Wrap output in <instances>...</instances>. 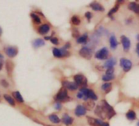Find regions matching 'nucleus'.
<instances>
[{
  "label": "nucleus",
  "mask_w": 139,
  "mask_h": 126,
  "mask_svg": "<svg viewBox=\"0 0 139 126\" xmlns=\"http://www.w3.org/2000/svg\"><path fill=\"white\" fill-rule=\"evenodd\" d=\"M30 16L32 17V19H33V20L35 22V23H37V24H39L40 22H41V20H40V18L35 13H31L30 14Z\"/></svg>",
  "instance_id": "nucleus-32"
},
{
  "label": "nucleus",
  "mask_w": 139,
  "mask_h": 126,
  "mask_svg": "<svg viewBox=\"0 0 139 126\" xmlns=\"http://www.w3.org/2000/svg\"><path fill=\"white\" fill-rule=\"evenodd\" d=\"M52 53H53V56L55 57H57V58H60V57H63L61 49H58L57 48H54L52 49Z\"/></svg>",
  "instance_id": "nucleus-26"
},
{
  "label": "nucleus",
  "mask_w": 139,
  "mask_h": 126,
  "mask_svg": "<svg viewBox=\"0 0 139 126\" xmlns=\"http://www.w3.org/2000/svg\"><path fill=\"white\" fill-rule=\"evenodd\" d=\"M13 63L11 62V61H7L6 62V69H7V73L8 75H10V74L12 73V70H13Z\"/></svg>",
  "instance_id": "nucleus-28"
},
{
  "label": "nucleus",
  "mask_w": 139,
  "mask_h": 126,
  "mask_svg": "<svg viewBox=\"0 0 139 126\" xmlns=\"http://www.w3.org/2000/svg\"><path fill=\"white\" fill-rule=\"evenodd\" d=\"M137 126H139V121H138V122H137Z\"/></svg>",
  "instance_id": "nucleus-49"
},
{
  "label": "nucleus",
  "mask_w": 139,
  "mask_h": 126,
  "mask_svg": "<svg viewBox=\"0 0 139 126\" xmlns=\"http://www.w3.org/2000/svg\"><path fill=\"white\" fill-rule=\"evenodd\" d=\"M136 52L137 53V55L139 56V43L137 44V49H136Z\"/></svg>",
  "instance_id": "nucleus-42"
},
{
  "label": "nucleus",
  "mask_w": 139,
  "mask_h": 126,
  "mask_svg": "<svg viewBox=\"0 0 139 126\" xmlns=\"http://www.w3.org/2000/svg\"><path fill=\"white\" fill-rule=\"evenodd\" d=\"M90 7H91L94 11H100V12H103V11H104V7H103L102 5H101L100 3H96V2L90 3Z\"/></svg>",
  "instance_id": "nucleus-19"
},
{
  "label": "nucleus",
  "mask_w": 139,
  "mask_h": 126,
  "mask_svg": "<svg viewBox=\"0 0 139 126\" xmlns=\"http://www.w3.org/2000/svg\"><path fill=\"white\" fill-rule=\"evenodd\" d=\"M70 22H71V23H72L73 25H74V26H79V25L80 24L81 20H80V19L78 17V16H72V17H71Z\"/></svg>",
  "instance_id": "nucleus-30"
},
{
  "label": "nucleus",
  "mask_w": 139,
  "mask_h": 126,
  "mask_svg": "<svg viewBox=\"0 0 139 126\" xmlns=\"http://www.w3.org/2000/svg\"><path fill=\"white\" fill-rule=\"evenodd\" d=\"M114 70H115L114 67H113V68L107 69L106 71V75H114Z\"/></svg>",
  "instance_id": "nucleus-39"
},
{
  "label": "nucleus",
  "mask_w": 139,
  "mask_h": 126,
  "mask_svg": "<svg viewBox=\"0 0 139 126\" xmlns=\"http://www.w3.org/2000/svg\"><path fill=\"white\" fill-rule=\"evenodd\" d=\"M3 61H2V59H0V70H2V68H3Z\"/></svg>",
  "instance_id": "nucleus-43"
},
{
  "label": "nucleus",
  "mask_w": 139,
  "mask_h": 126,
  "mask_svg": "<svg viewBox=\"0 0 139 126\" xmlns=\"http://www.w3.org/2000/svg\"><path fill=\"white\" fill-rule=\"evenodd\" d=\"M44 39H45L46 40H48V39H51L52 38H50V37H47V36H46V37L44 38Z\"/></svg>",
  "instance_id": "nucleus-45"
},
{
  "label": "nucleus",
  "mask_w": 139,
  "mask_h": 126,
  "mask_svg": "<svg viewBox=\"0 0 139 126\" xmlns=\"http://www.w3.org/2000/svg\"><path fill=\"white\" fill-rule=\"evenodd\" d=\"M72 36L77 38V39H78V38H79V31H78L77 30H73V32H72Z\"/></svg>",
  "instance_id": "nucleus-38"
},
{
  "label": "nucleus",
  "mask_w": 139,
  "mask_h": 126,
  "mask_svg": "<svg viewBox=\"0 0 139 126\" xmlns=\"http://www.w3.org/2000/svg\"><path fill=\"white\" fill-rule=\"evenodd\" d=\"M2 35V29L0 28V35Z\"/></svg>",
  "instance_id": "nucleus-47"
},
{
  "label": "nucleus",
  "mask_w": 139,
  "mask_h": 126,
  "mask_svg": "<svg viewBox=\"0 0 139 126\" xmlns=\"http://www.w3.org/2000/svg\"><path fill=\"white\" fill-rule=\"evenodd\" d=\"M128 7L129 10L134 12L137 14H139V4H137L136 3H130L128 5Z\"/></svg>",
  "instance_id": "nucleus-17"
},
{
  "label": "nucleus",
  "mask_w": 139,
  "mask_h": 126,
  "mask_svg": "<svg viewBox=\"0 0 139 126\" xmlns=\"http://www.w3.org/2000/svg\"><path fill=\"white\" fill-rule=\"evenodd\" d=\"M102 106L104 111H105V112H106V118L111 119L113 116H115L116 112H115V110L113 109V107L108 104L107 102H106L105 100H102Z\"/></svg>",
  "instance_id": "nucleus-1"
},
{
  "label": "nucleus",
  "mask_w": 139,
  "mask_h": 126,
  "mask_svg": "<svg viewBox=\"0 0 139 126\" xmlns=\"http://www.w3.org/2000/svg\"><path fill=\"white\" fill-rule=\"evenodd\" d=\"M67 99H70L68 97V93H67L66 89L65 88H62V89L58 92V93L56 96V100L58 102H65L67 101Z\"/></svg>",
  "instance_id": "nucleus-4"
},
{
  "label": "nucleus",
  "mask_w": 139,
  "mask_h": 126,
  "mask_svg": "<svg viewBox=\"0 0 139 126\" xmlns=\"http://www.w3.org/2000/svg\"><path fill=\"white\" fill-rule=\"evenodd\" d=\"M95 114L97 116H98L99 117H101L102 119H105L106 117V112H105L102 106H99V105L95 109Z\"/></svg>",
  "instance_id": "nucleus-13"
},
{
  "label": "nucleus",
  "mask_w": 139,
  "mask_h": 126,
  "mask_svg": "<svg viewBox=\"0 0 139 126\" xmlns=\"http://www.w3.org/2000/svg\"><path fill=\"white\" fill-rule=\"evenodd\" d=\"M79 55L83 57V58L91 59L92 55V50L88 47H83L80 50H79Z\"/></svg>",
  "instance_id": "nucleus-5"
},
{
  "label": "nucleus",
  "mask_w": 139,
  "mask_h": 126,
  "mask_svg": "<svg viewBox=\"0 0 139 126\" xmlns=\"http://www.w3.org/2000/svg\"><path fill=\"white\" fill-rule=\"evenodd\" d=\"M18 49L16 47H8L6 48V54L9 57H14L17 55Z\"/></svg>",
  "instance_id": "nucleus-12"
},
{
  "label": "nucleus",
  "mask_w": 139,
  "mask_h": 126,
  "mask_svg": "<svg viewBox=\"0 0 139 126\" xmlns=\"http://www.w3.org/2000/svg\"><path fill=\"white\" fill-rule=\"evenodd\" d=\"M13 96H14V98H16V100H17L19 102H24L23 98H22V96L20 95V92H18V91L14 92V93H13Z\"/></svg>",
  "instance_id": "nucleus-29"
},
{
  "label": "nucleus",
  "mask_w": 139,
  "mask_h": 126,
  "mask_svg": "<svg viewBox=\"0 0 139 126\" xmlns=\"http://www.w3.org/2000/svg\"><path fill=\"white\" fill-rule=\"evenodd\" d=\"M44 44H45L44 41L41 39H37L33 41V46H34V48H35L42 47V46H44Z\"/></svg>",
  "instance_id": "nucleus-20"
},
{
  "label": "nucleus",
  "mask_w": 139,
  "mask_h": 126,
  "mask_svg": "<svg viewBox=\"0 0 139 126\" xmlns=\"http://www.w3.org/2000/svg\"><path fill=\"white\" fill-rule=\"evenodd\" d=\"M61 107H62V106H61V104L60 102H57L55 104V106H54V108H55L56 110H57V111H60L61 109Z\"/></svg>",
  "instance_id": "nucleus-37"
},
{
  "label": "nucleus",
  "mask_w": 139,
  "mask_h": 126,
  "mask_svg": "<svg viewBox=\"0 0 139 126\" xmlns=\"http://www.w3.org/2000/svg\"><path fill=\"white\" fill-rule=\"evenodd\" d=\"M51 42L53 44H55V45H58L59 44V41H58V39L57 38H52L51 39Z\"/></svg>",
  "instance_id": "nucleus-36"
},
{
  "label": "nucleus",
  "mask_w": 139,
  "mask_h": 126,
  "mask_svg": "<svg viewBox=\"0 0 139 126\" xmlns=\"http://www.w3.org/2000/svg\"><path fill=\"white\" fill-rule=\"evenodd\" d=\"M62 85H63V88H65L66 89H69L70 91H74V90L78 89V88H79V86L75 83L66 81V80L62 82Z\"/></svg>",
  "instance_id": "nucleus-7"
},
{
  "label": "nucleus",
  "mask_w": 139,
  "mask_h": 126,
  "mask_svg": "<svg viewBox=\"0 0 139 126\" xmlns=\"http://www.w3.org/2000/svg\"><path fill=\"white\" fill-rule=\"evenodd\" d=\"M88 39V34H83L82 36H79L77 39V44H85Z\"/></svg>",
  "instance_id": "nucleus-21"
},
{
  "label": "nucleus",
  "mask_w": 139,
  "mask_h": 126,
  "mask_svg": "<svg viewBox=\"0 0 139 126\" xmlns=\"http://www.w3.org/2000/svg\"><path fill=\"white\" fill-rule=\"evenodd\" d=\"M115 64H116V59L115 57H111L110 59H108L106 62H105L104 66H105V68L110 69V68H113Z\"/></svg>",
  "instance_id": "nucleus-14"
},
{
  "label": "nucleus",
  "mask_w": 139,
  "mask_h": 126,
  "mask_svg": "<svg viewBox=\"0 0 139 126\" xmlns=\"http://www.w3.org/2000/svg\"><path fill=\"white\" fill-rule=\"evenodd\" d=\"M102 126H110V124H109V123H107V122H104Z\"/></svg>",
  "instance_id": "nucleus-44"
},
{
  "label": "nucleus",
  "mask_w": 139,
  "mask_h": 126,
  "mask_svg": "<svg viewBox=\"0 0 139 126\" xmlns=\"http://www.w3.org/2000/svg\"><path fill=\"white\" fill-rule=\"evenodd\" d=\"M126 117L129 120H134L136 119V113L133 111H129L126 114Z\"/></svg>",
  "instance_id": "nucleus-24"
},
{
  "label": "nucleus",
  "mask_w": 139,
  "mask_h": 126,
  "mask_svg": "<svg viewBox=\"0 0 139 126\" xmlns=\"http://www.w3.org/2000/svg\"><path fill=\"white\" fill-rule=\"evenodd\" d=\"M1 85L3 88H7L8 86H9V83H8L7 82V80H5V79H2V80H1Z\"/></svg>",
  "instance_id": "nucleus-35"
},
{
  "label": "nucleus",
  "mask_w": 139,
  "mask_h": 126,
  "mask_svg": "<svg viewBox=\"0 0 139 126\" xmlns=\"http://www.w3.org/2000/svg\"><path fill=\"white\" fill-rule=\"evenodd\" d=\"M110 46L111 49H115L118 46V41L116 39V37L114 35L110 37Z\"/></svg>",
  "instance_id": "nucleus-18"
},
{
  "label": "nucleus",
  "mask_w": 139,
  "mask_h": 126,
  "mask_svg": "<svg viewBox=\"0 0 139 126\" xmlns=\"http://www.w3.org/2000/svg\"><path fill=\"white\" fill-rule=\"evenodd\" d=\"M88 89H87V88H81V89L79 90V92L77 94V98L87 101L88 99Z\"/></svg>",
  "instance_id": "nucleus-9"
},
{
  "label": "nucleus",
  "mask_w": 139,
  "mask_h": 126,
  "mask_svg": "<svg viewBox=\"0 0 139 126\" xmlns=\"http://www.w3.org/2000/svg\"><path fill=\"white\" fill-rule=\"evenodd\" d=\"M118 9H119V6H118V5H116L115 7H114V8H112V9H111L110 12H109L108 16H111V15L115 13V12H116L118 11Z\"/></svg>",
  "instance_id": "nucleus-33"
},
{
  "label": "nucleus",
  "mask_w": 139,
  "mask_h": 126,
  "mask_svg": "<svg viewBox=\"0 0 139 126\" xmlns=\"http://www.w3.org/2000/svg\"><path fill=\"white\" fill-rule=\"evenodd\" d=\"M88 122L91 126H102L103 124V121L102 120H99V119H95V118H92V117L90 116H88Z\"/></svg>",
  "instance_id": "nucleus-10"
},
{
  "label": "nucleus",
  "mask_w": 139,
  "mask_h": 126,
  "mask_svg": "<svg viewBox=\"0 0 139 126\" xmlns=\"http://www.w3.org/2000/svg\"><path fill=\"white\" fill-rule=\"evenodd\" d=\"M61 52H62V55H63V57H66V56H70V52H68V51H66V49H65V48H61Z\"/></svg>",
  "instance_id": "nucleus-34"
},
{
  "label": "nucleus",
  "mask_w": 139,
  "mask_h": 126,
  "mask_svg": "<svg viewBox=\"0 0 139 126\" xmlns=\"http://www.w3.org/2000/svg\"><path fill=\"white\" fill-rule=\"evenodd\" d=\"M70 48V43H67L64 47H63V48H65V49H67V48Z\"/></svg>",
  "instance_id": "nucleus-41"
},
{
  "label": "nucleus",
  "mask_w": 139,
  "mask_h": 126,
  "mask_svg": "<svg viewBox=\"0 0 139 126\" xmlns=\"http://www.w3.org/2000/svg\"><path fill=\"white\" fill-rule=\"evenodd\" d=\"M3 57V55H1V54H0V59H2Z\"/></svg>",
  "instance_id": "nucleus-48"
},
{
  "label": "nucleus",
  "mask_w": 139,
  "mask_h": 126,
  "mask_svg": "<svg viewBox=\"0 0 139 126\" xmlns=\"http://www.w3.org/2000/svg\"><path fill=\"white\" fill-rule=\"evenodd\" d=\"M48 119L50 120L51 122H52L54 124H58V123H60V121H61V120L59 119V117L57 115H54V114L50 115L48 116Z\"/></svg>",
  "instance_id": "nucleus-22"
},
{
  "label": "nucleus",
  "mask_w": 139,
  "mask_h": 126,
  "mask_svg": "<svg viewBox=\"0 0 139 126\" xmlns=\"http://www.w3.org/2000/svg\"><path fill=\"white\" fill-rule=\"evenodd\" d=\"M102 89L106 92V93H109L111 90V83H105L102 85Z\"/></svg>",
  "instance_id": "nucleus-25"
},
{
  "label": "nucleus",
  "mask_w": 139,
  "mask_h": 126,
  "mask_svg": "<svg viewBox=\"0 0 139 126\" xmlns=\"http://www.w3.org/2000/svg\"><path fill=\"white\" fill-rule=\"evenodd\" d=\"M108 56H109V51L106 47L100 49L95 54V57L99 60H106L108 58Z\"/></svg>",
  "instance_id": "nucleus-3"
},
{
  "label": "nucleus",
  "mask_w": 139,
  "mask_h": 126,
  "mask_svg": "<svg viewBox=\"0 0 139 126\" xmlns=\"http://www.w3.org/2000/svg\"><path fill=\"white\" fill-rule=\"evenodd\" d=\"M137 39L139 41V35H137Z\"/></svg>",
  "instance_id": "nucleus-46"
},
{
  "label": "nucleus",
  "mask_w": 139,
  "mask_h": 126,
  "mask_svg": "<svg viewBox=\"0 0 139 126\" xmlns=\"http://www.w3.org/2000/svg\"><path fill=\"white\" fill-rule=\"evenodd\" d=\"M120 66L123 68V70L125 71V72H128L132 68V62L131 61H129V59H126V58H121L120 61Z\"/></svg>",
  "instance_id": "nucleus-6"
},
{
  "label": "nucleus",
  "mask_w": 139,
  "mask_h": 126,
  "mask_svg": "<svg viewBox=\"0 0 139 126\" xmlns=\"http://www.w3.org/2000/svg\"><path fill=\"white\" fill-rule=\"evenodd\" d=\"M86 111L87 109L85 107L82 106V105H78L76 108H75L74 114L76 116H83L86 114Z\"/></svg>",
  "instance_id": "nucleus-11"
},
{
  "label": "nucleus",
  "mask_w": 139,
  "mask_h": 126,
  "mask_svg": "<svg viewBox=\"0 0 139 126\" xmlns=\"http://www.w3.org/2000/svg\"><path fill=\"white\" fill-rule=\"evenodd\" d=\"M85 17H86L88 20H91V18L92 17V15L91 12H87L86 13H85Z\"/></svg>",
  "instance_id": "nucleus-40"
},
{
  "label": "nucleus",
  "mask_w": 139,
  "mask_h": 126,
  "mask_svg": "<svg viewBox=\"0 0 139 126\" xmlns=\"http://www.w3.org/2000/svg\"><path fill=\"white\" fill-rule=\"evenodd\" d=\"M61 120H62V122L64 123L66 125H70L71 124L73 123L74 119L72 118V117H70L69 115L65 114L64 116H63Z\"/></svg>",
  "instance_id": "nucleus-15"
},
{
  "label": "nucleus",
  "mask_w": 139,
  "mask_h": 126,
  "mask_svg": "<svg viewBox=\"0 0 139 126\" xmlns=\"http://www.w3.org/2000/svg\"><path fill=\"white\" fill-rule=\"evenodd\" d=\"M115 78V76L114 75H104L102 76V80L105 82H107V81H110L112 80Z\"/></svg>",
  "instance_id": "nucleus-31"
},
{
  "label": "nucleus",
  "mask_w": 139,
  "mask_h": 126,
  "mask_svg": "<svg viewBox=\"0 0 139 126\" xmlns=\"http://www.w3.org/2000/svg\"><path fill=\"white\" fill-rule=\"evenodd\" d=\"M3 98H4V99H5L8 103L11 105V106H12V107L15 106V101L13 100V98H12L11 96L7 95V94H4Z\"/></svg>",
  "instance_id": "nucleus-27"
},
{
  "label": "nucleus",
  "mask_w": 139,
  "mask_h": 126,
  "mask_svg": "<svg viewBox=\"0 0 139 126\" xmlns=\"http://www.w3.org/2000/svg\"><path fill=\"white\" fill-rule=\"evenodd\" d=\"M74 83H76L78 86H81L82 88H86L88 80H87V78L85 76H83V75L81 74L75 75L74 76Z\"/></svg>",
  "instance_id": "nucleus-2"
},
{
  "label": "nucleus",
  "mask_w": 139,
  "mask_h": 126,
  "mask_svg": "<svg viewBox=\"0 0 139 126\" xmlns=\"http://www.w3.org/2000/svg\"><path fill=\"white\" fill-rule=\"evenodd\" d=\"M121 43H122V45H123L124 50L125 52H128L130 48V46H131V43H130L129 39L124 35L121 36Z\"/></svg>",
  "instance_id": "nucleus-8"
},
{
  "label": "nucleus",
  "mask_w": 139,
  "mask_h": 126,
  "mask_svg": "<svg viewBox=\"0 0 139 126\" xmlns=\"http://www.w3.org/2000/svg\"><path fill=\"white\" fill-rule=\"evenodd\" d=\"M88 99H91L92 101H97V100H98V96L95 94V93L92 89H88Z\"/></svg>",
  "instance_id": "nucleus-23"
},
{
  "label": "nucleus",
  "mask_w": 139,
  "mask_h": 126,
  "mask_svg": "<svg viewBox=\"0 0 139 126\" xmlns=\"http://www.w3.org/2000/svg\"><path fill=\"white\" fill-rule=\"evenodd\" d=\"M50 30V26L47 24H44L39 28V33L41 35H46L48 34Z\"/></svg>",
  "instance_id": "nucleus-16"
}]
</instances>
